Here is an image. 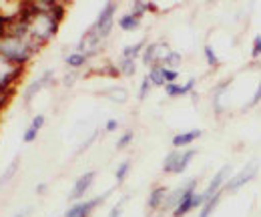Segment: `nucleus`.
I'll return each instance as SVG.
<instances>
[{"label":"nucleus","mask_w":261,"mask_h":217,"mask_svg":"<svg viewBox=\"0 0 261 217\" xmlns=\"http://www.w3.org/2000/svg\"><path fill=\"white\" fill-rule=\"evenodd\" d=\"M195 155H197V149H185V151H181V159H179V165H177V169H175V175L183 173V171L189 167V163L193 161Z\"/></svg>","instance_id":"23"},{"label":"nucleus","mask_w":261,"mask_h":217,"mask_svg":"<svg viewBox=\"0 0 261 217\" xmlns=\"http://www.w3.org/2000/svg\"><path fill=\"white\" fill-rule=\"evenodd\" d=\"M36 137H38V129H34V127L29 125V129H27L24 135H22V141H24V143H33Z\"/></svg>","instance_id":"36"},{"label":"nucleus","mask_w":261,"mask_h":217,"mask_svg":"<svg viewBox=\"0 0 261 217\" xmlns=\"http://www.w3.org/2000/svg\"><path fill=\"white\" fill-rule=\"evenodd\" d=\"M147 10H157V6L151 4V2H145V0H139V2H133V4H130V14L139 16V18H141Z\"/></svg>","instance_id":"25"},{"label":"nucleus","mask_w":261,"mask_h":217,"mask_svg":"<svg viewBox=\"0 0 261 217\" xmlns=\"http://www.w3.org/2000/svg\"><path fill=\"white\" fill-rule=\"evenodd\" d=\"M151 81H149V77L145 75L143 77V81H141V87H139V101H145L147 99V94H149V91H151Z\"/></svg>","instance_id":"32"},{"label":"nucleus","mask_w":261,"mask_h":217,"mask_svg":"<svg viewBox=\"0 0 261 217\" xmlns=\"http://www.w3.org/2000/svg\"><path fill=\"white\" fill-rule=\"evenodd\" d=\"M261 57V34H255L251 40V59L257 61Z\"/></svg>","instance_id":"33"},{"label":"nucleus","mask_w":261,"mask_h":217,"mask_svg":"<svg viewBox=\"0 0 261 217\" xmlns=\"http://www.w3.org/2000/svg\"><path fill=\"white\" fill-rule=\"evenodd\" d=\"M38 51H40V46L33 42L29 36L0 34V57L16 66H27Z\"/></svg>","instance_id":"2"},{"label":"nucleus","mask_w":261,"mask_h":217,"mask_svg":"<svg viewBox=\"0 0 261 217\" xmlns=\"http://www.w3.org/2000/svg\"><path fill=\"white\" fill-rule=\"evenodd\" d=\"M181 62H183V57H181L177 51H171V53L167 55V59H165L163 66H167V68H175V70H177V66H181Z\"/></svg>","instance_id":"28"},{"label":"nucleus","mask_w":261,"mask_h":217,"mask_svg":"<svg viewBox=\"0 0 261 217\" xmlns=\"http://www.w3.org/2000/svg\"><path fill=\"white\" fill-rule=\"evenodd\" d=\"M107 99H111L113 103L123 105V103H127L129 93H127V89H123V87H111V89L107 91Z\"/></svg>","instance_id":"24"},{"label":"nucleus","mask_w":261,"mask_h":217,"mask_svg":"<svg viewBox=\"0 0 261 217\" xmlns=\"http://www.w3.org/2000/svg\"><path fill=\"white\" fill-rule=\"evenodd\" d=\"M50 83H53V70L42 73L38 79H34L33 83H29V85H27V89H24V103H27V105H31V101H33L34 97L40 93L44 87H48Z\"/></svg>","instance_id":"11"},{"label":"nucleus","mask_w":261,"mask_h":217,"mask_svg":"<svg viewBox=\"0 0 261 217\" xmlns=\"http://www.w3.org/2000/svg\"><path fill=\"white\" fill-rule=\"evenodd\" d=\"M44 191H46V183H38V185H36V193H38V195H42Z\"/></svg>","instance_id":"44"},{"label":"nucleus","mask_w":261,"mask_h":217,"mask_svg":"<svg viewBox=\"0 0 261 217\" xmlns=\"http://www.w3.org/2000/svg\"><path fill=\"white\" fill-rule=\"evenodd\" d=\"M185 191H187V183H183L181 187H177V189L169 191V195H167V199H165L163 209H161V211H175V209H177V205L181 203V199H183Z\"/></svg>","instance_id":"15"},{"label":"nucleus","mask_w":261,"mask_h":217,"mask_svg":"<svg viewBox=\"0 0 261 217\" xmlns=\"http://www.w3.org/2000/svg\"><path fill=\"white\" fill-rule=\"evenodd\" d=\"M261 103V79H259V85H257V89H255V93L251 97V101L247 103V107H257Z\"/></svg>","instance_id":"37"},{"label":"nucleus","mask_w":261,"mask_h":217,"mask_svg":"<svg viewBox=\"0 0 261 217\" xmlns=\"http://www.w3.org/2000/svg\"><path fill=\"white\" fill-rule=\"evenodd\" d=\"M18 163H20V159H18V157H14V159H12V163L4 169V173L0 175V187L4 185V183H8V181L16 175V171H18Z\"/></svg>","instance_id":"26"},{"label":"nucleus","mask_w":261,"mask_h":217,"mask_svg":"<svg viewBox=\"0 0 261 217\" xmlns=\"http://www.w3.org/2000/svg\"><path fill=\"white\" fill-rule=\"evenodd\" d=\"M18 20L27 22L29 27V38L36 42L40 49L57 34L61 22L53 16V12H42L34 6V2H22L18 10Z\"/></svg>","instance_id":"1"},{"label":"nucleus","mask_w":261,"mask_h":217,"mask_svg":"<svg viewBox=\"0 0 261 217\" xmlns=\"http://www.w3.org/2000/svg\"><path fill=\"white\" fill-rule=\"evenodd\" d=\"M203 203H205V197H203V193H195V199H193V207H203Z\"/></svg>","instance_id":"42"},{"label":"nucleus","mask_w":261,"mask_h":217,"mask_svg":"<svg viewBox=\"0 0 261 217\" xmlns=\"http://www.w3.org/2000/svg\"><path fill=\"white\" fill-rule=\"evenodd\" d=\"M195 187H197V179H189V181H187V191H185L181 203L177 205V209L173 211V217H185L189 211L195 209V207H193V199H195V193H197Z\"/></svg>","instance_id":"10"},{"label":"nucleus","mask_w":261,"mask_h":217,"mask_svg":"<svg viewBox=\"0 0 261 217\" xmlns=\"http://www.w3.org/2000/svg\"><path fill=\"white\" fill-rule=\"evenodd\" d=\"M195 79H189L185 85H179V83H171V85H165V93L169 94L171 99H177V97H183V94L193 93L195 89Z\"/></svg>","instance_id":"14"},{"label":"nucleus","mask_w":261,"mask_h":217,"mask_svg":"<svg viewBox=\"0 0 261 217\" xmlns=\"http://www.w3.org/2000/svg\"><path fill=\"white\" fill-rule=\"evenodd\" d=\"M119 27L127 32L137 31V29L141 27V18H139V16H135V14H130V12H127V14H123V16L119 18Z\"/></svg>","instance_id":"20"},{"label":"nucleus","mask_w":261,"mask_h":217,"mask_svg":"<svg viewBox=\"0 0 261 217\" xmlns=\"http://www.w3.org/2000/svg\"><path fill=\"white\" fill-rule=\"evenodd\" d=\"M33 215V209L31 207H27V209H20L16 215H12V217H31Z\"/></svg>","instance_id":"43"},{"label":"nucleus","mask_w":261,"mask_h":217,"mask_svg":"<svg viewBox=\"0 0 261 217\" xmlns=\"http://www.w3.org/2000/svg\"><path fill=\"white\" fill-rule=\"evenodd\" d=\"M24 75V66H16L10 61L0 57V91L2 93H14L18 81Z\"/></svg>","instance_id":"3"},{"label":"nucleus","mask_w":261,"mask_h":217,"mask_svg":"<svg viewBox=\"0 0 261 217\" xmlns=\"http://www.w3.org/2000/svg\"><path fill=\"white\" fill-rule=\"evenodd\" d=\"M117 129H119V121H117V119H109L107 125H105V131H107V133H113V131H117Z\"/></svg>","instance_id":"40"},{"label":"nucleus","mask_w":261,"mask_h":217,"mask_svg":"<svg viewBox=\"0 0 261 217\" xmlns=\"http://www.w3.org/2000/svg\"><path fill=\"white\" fill-rule=\"evenodd\" d=\"M145 46H147V42H145V40L125 46V49H123V53H121V59H130V61H137V59L143 55Z\"/></svg>","instance_id":"17"},{"label":"nucleus","mask_w":261,"mask_h":217,"mask_svg":"<svg viewBox=\"0 0 261 217\" xmlns=\"http://www.w3.org/2000/svg\"><path fill=\"white\" fill-rule=\"evenodd\" d=\"M119 70L123 77H133L137 73V61H130V59H121L119 61Z\"/></svg>","instance_id":"27"},{"label":"nucleus","mask_w":261,"mask_h":217,"mask_svg":"<svg viewBox=\"0 0 261 217\" xmlns=\"http://www.w3.org/2000/svg\"><path fill=\"white\" fill-rule=\"evenodd\" d=\"M133 139H135V131L127 129V131L119 137V141H117V149H125V147H129L130 143H133Z\"/></svg>","instance_id":"31"},{"label":"nucleus","mask_w":261,"mask_h":217,"mask_svg":"<svg viewBox=\"0 0 261 217\" xmlns=\"http://www.w3.org/2000/svg\"><path fill=\"white\" fill-rule=\"evenodd\" d=\"M127 199H129V197H123V199H121V201H119V203L109 211V217H123V207H125Z\"/></svg>","instance_id":"35"},{"label":"nucleus","mask_w":261,"mask_h":217,"mask_svg":"<svg viewBox=\"0 0 261 217\" xmlns=\"http://www.w3.org/2000/svg\"><path fill=\"white\" fill-rule=\"evenodd\" d=\"M87 61H89V57L87 55H83V53H79V51H72L70 55H66V66L70 68V70H79L81 66H85L87 64Z\"/></svg>","instance_id":"18"},{"label":"nucleus","mask_w":261,"mask_h":217,"mask_svg":"<svg viewBox=\"0 0 261 217\" xmlns=\"http://www.w3.org/2000/svg\"><path fill=\"white\" fill-rule=\"evenodd\" d=\"M203 55H205V61H207V64H209L211 68H215V66L219 64V57H217V53L213 51V46H211V44H205Z\"/></svg>","instance_id":"30"},{"label":"nucleus","mask_w":261,"mask_h":217,"mask_svg":"<svg viewBox=\"0 0 261 217\" xmlns=\"http://www.w3.org/2000/svg\"><path fill=\"white\" fill-rule=\"evenodd\" d=\"M229 87V81H223L221 85H217L215 87V91H213V111H215V115H221L223 113V107H221V97L225 93V89Z\"/></svg>","instance_id":"22"},{"label":"nucleus","mask_w":261,"mask_h":217,"mask_svg":"<svg viewBox=\"0 0 261 217\" xmlns=\"http://www.w3.org/2000/svg\"><path fill=\"white\" fill-rule=\"evenodd\" d=\"M10 97H12L10 93H2V91H0V113H2V111H4V107L8 105Z\"/></svg>","instance_id":"41"},{"label":"nucleus","mask_w":261,"mask_h":217,"mask_svg":"<svg viewBox=\"0 0 261 217\" xmlns=\"http://www.w3.org/2000/svg\"><path fill=\"white\" fill-rule=\"evenodd\" d=\"M147 77H149V81H151V85L153 87H163L165 89V77H163V64H157V66H151L149 68V73H147Z\"/></svg>","instance_id":"21"},{"label":"nucleus","mask_w":261,"mask_h":217,"mask_svg":"<svg viewBox=\"0 0 261 217\" xmlns=\"http://www.w3.org/2000/svg\"><path fill=\"white\" fill-rule=\"evenodd\" d=\"M257 173H259V163L257 161H249L245 167H241L235 175L229 177V181L225 183L223 191L225 193H237L239 189H243L247 183H251L257 177Z\"/></svg>","instance_id":"4"},{"label":"nucleus","mask_w":261,"mask_h":217,"mask_svg":"<svg viewBox=\"0 0 261 217\" xmlns=\"http://www.w3.org/2000/svg\"><path fill=\"white\" fill-rule=\"evenodd\" d=\"M115 12H117V2H107V4L102 6V10L98 12L95 25L91 27V29L98 34L100 40H105V38L111 34V31H113V25H115Z\"/></svg>","instance_id":"5"},{"label":"nucleus","mask_w":261,"mask_h":217,"mask_svg":"<svg viewBox=\"0 0 261 217\" xmlns=\"http://www.w3.org/2000/svg\"><path fill=\"white\" fill-rule=\"evenodd\" d=\"M223 193H225V191H219V193H215L211 199H207V201L203 203L201 211H199V217H211V215H213V211H215V209H217V205L221 203Z\"/></svg>","instance_id":"16"},{"label":"nucleus","mask_w":261,"mask_h":217,"mask_svg":"<svg viewBox=\"0 0 261 217\" xmlns=\"http://www.w3.org/2000/svg\"><path fill=\"white\" fill-rule=\"evenodd\" d=\"M163 77H165V83H167V85H171V83H177V79H179V70L163 66Z\"/></svg>","instance_id":"34"},{"label":"nucleus","mask_w":261,"mask_h":217,"mask_svg":"<svg viewBox=\"0 0 261 217\" xmlns=\"http://www.w3.org/2000/svg\"><path fill=\"white\" fill-rule=\"evenodd\" d=\"M44 121H46V119H44V115H34L31 127H34V129H38V131H40V129H42V125H44Z\"/></svg>","instance_id":"39"},{"label":"nucleus","mask_w":261,"mask_h":217,"mask_svg":"<svg viewBox=\"0 0 261 217\" xmlns=\"http://www.w3.org/2000/svg\"><path fill=\"white\" fill-rule=\"evenodd\" d=\"M231 173V165H223L213 177H211V181H209V185L205 187V191H203V197H205V201L207 199H211L215 193H219V191H223V187H225V183L229 181V175Z\"/></svg>","instance_id":"8"},{"label":"nucleus","mask_w":261,"mask_h":217,"mask_svg":"<svg viewBox=\"0 0 261 217\" xmlns=\"http://www.w3.org/2000/svg\"><path fill=\"white\" fill-rule=\"evenodd\" d=\"M179 159H181V149H173V151H169L167 157L163 159L165 173H175V169H177V165H179Z\"/></svg>","instance_id":"19"},{"label":"nucleus","mask_w":261,"mask_h":217,"mask_svg":"<svg viewBox=\"0 0 261 217\" xmlns=\"http://www.w3.org/2000/svg\"><path fill=\"white\" fill-rule=\"evenodd\" d=\"M203 131L201 129H191V131H183V133H177L173 137V147L175 149H185L189 145H193L197 139H201Z\"/></svg>","instance_id":"12"},{"label":"nucleus","mask_w":261,"mask_h":217,"mask_svg":"<svg viewBox=\"0 0 261 217\" xmlns=\"http://www.w3.org/2000/svg\"><path fill=\"white\" fill-rule=\"evenodd\" d=\"M102 73H105V75H109V77H119V75H121V70H119V64H111V62L107 64V68H105Z\"/></svg>","instance_id":"38"},{"label":"nucleus","mask_w":261,"mask_h":217,"mask_svg":"<svg viewBox=\"0 0 261 217\" xmlns=\"http://www.w3.org/2000/svg\"><path fill=\"white\" fill-rule=\"evenodd\" d=\"M109 193H111V191H107V193H102V195H97V197H91V199H87V201H76L74 205H70L65 211V217H91V213L109 197Z\"/></svg>","instance_id":"6"},{"label":"nucleus","mask_w":261,"mask_h":217,"mask_svg":"<svg viewBox=\"0 0 261 217\" xmlns=\"http://www.w3.org/2000/svg\"><path fill=\"white\" fill-rule=\"evenodd\" d=\"M93 183H95V171L83 173V175L74 181V185H72L70 193H68V199H70V201H76V199L85 197V195L89 193V189L93 187Z\"/></svg>","instance_id":"9"},{"label":"nucleus","mask_w":261,"mask_h":217,"mask_svg":"<svg viewBox=\"0 0 261 217\" xmlns=\"http://www.w3.org/2000/svg\"><path fill=\"white\" fill-rule=\"evenodd\" d=\"M169 53H171V49H169L167 42H151V44L145 46V51L141 55L143 57V64L149 66V68L157 66V64H163Z\"/></svg>","instance_id":"7"},{"label":"nucleus","mask_w":261,"mask_h":217,"mask_svg":"<svg viewBox=\"0 0 261 217\" xmlns=\"http://www.w3.org/2000/svg\"><path fill=\"white\" fill-rule=\"evenodd\" d=\"M130 171V161H123L119 167H117V171H115V179H117V183H123L125 179H127V175H129Z\"/></svg>","instance_id":"29"},{"label":"nucleus","mask_w":261,"mask_h":217,"mask_svg":"<svg viewBox=\"0 0 261 217\" xmlns=\"http://www.w3.org/2000/svg\"><path fill=\"white\" fill-rule=\"evenodd\" d=\"M167 195H169V189H167V187H163V185L155 187V189L151 191L149 199H147V209H149V211H161Z\"/></svg>","instance_id":"13"},{"label":"nucleus","mask_w":261,"mask_h":217,"mask_svg":"<svg viewBox=\"0 0 261 217\" xmlns=\"http://www.w3.org/2000/svg\"><path fill=\"white\" fill-rule=\"evenodd\" d=\"M76 79V75H66L65 77V85H72V81Z\"/></svg>","instance_id":"45"}]
</instances>
